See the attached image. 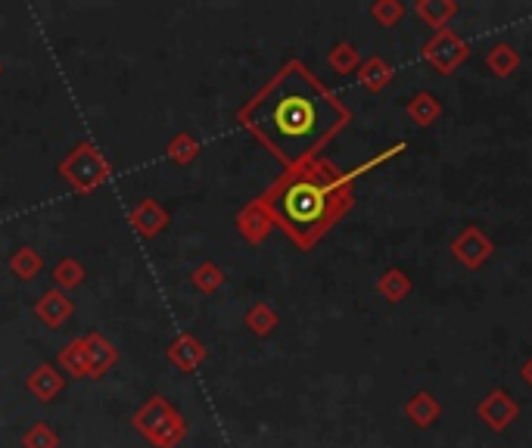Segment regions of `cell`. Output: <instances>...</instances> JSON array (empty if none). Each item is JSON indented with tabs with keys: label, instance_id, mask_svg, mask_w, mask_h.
Returning <instances> with one entry per match:
<instances>
[{
	"label": "cell",
	"instance_id": "17",
	"mask_svg": "<svg viewBox=\"0 0 532 448\" xmlns=\"http://www.w3.org/2000/svg\"><path fill=\"white\" fill-rule=\"evenodd\" d=\"M56 368L75 380H88V346L84 340H72L56 355Z\"/></svg>",
	"mask_w": 532,
	"mask_h": 448
},
{
	"label": "cell",
	"instance_id": "27",
	"mask_svg": "<svg viewBox=\"0 0 532 448\" xmlns=\"http://www.w3.org/2000/svg\"><path fill=\"white\" fill-rule=\"evenodd\" d=\"M190 284L200 290L203 296H215L224 287V271L215 262H200L190 274Z\"/></svg>",
	"mask_w": 532,
	"mask_h": 448
},
{
	"label": "cell",
	"instance_id": "14",
	"mask_svg": "<svg viewBox=\"0 0 532 448\" xmlns=\"http://www.w3.org/2000/svg\"><path fill=\"white\" fill-rule=\"evenodd\" d=\"M392 75H396V69H392L383 56H368V60H361V66H358V72H355V78H358V84L364 91H371V94H380L386 84L392 81Z\"/></svg>",
	"mask_w": 532,
	"mask_h": 448
},
{
	"label": "cell",
	"instance_id": "25",
	"mask_svg": "<svg viewBox=\"0 0 532 448\" xmlns=\"http://www.w3.org/2000/svg\"><path fill=\"white\" fill-rule=\"evenodd\" d=\"M44 268V259L35 246H19L13 256H10V271L19 277V280H35Z\"/></svg>",
	"mask_w": 532,
	"mask_h": 448
},
{
	"label": "cell",
	"instance_id": "26",
	"mask_svg": "<svg viewBox=\"0 0 532 448\" xmlns=\"http://www.w3.org/2000/svg\"><path fill=\"white\" fill-rule=\"evenodd\" d=\"M84 277H88V271H84V265L78 259H72V256H66V259H60L53 265V284H56V290H63V293L81 287Z\"/></svg>",
	"mask_w": 532,
	"mask_h": 448
},
{
	"label": "cell",
	"instance_id": "8",
	"mask_svg": "<svg viewBox=\"0 0 532 448\" xmlns=\"http://www.w3.org/2000/svg\"><path fill=\"white\" fill-rule=\"evenodd\" d=\"M206 343L203 340H196L193 333H181V336H175L172 343H168V349H165V358H168V364H172L175 371H181V374H193V371H200V364L206 361Z\"/></svg>",
	"mask_w": 532,
	"mask_h": 448
},
{
	"label": "cell",
	"instance_id": "23",
	"mask_svg": "<svg viewBox=\"0 0 532 448\" xmlns=\"http://www.w3.org/2000/svg\"><path fill=\"white\" fill-rule=\"evenodd\" d=\"M243 324H246L249 333H256V336H271L280 324V315L274 312V305L256 302V305H249V312L243 315Z\"/></svg>",
	"mask_w": 532,
	"mask_h": 448
},
{
	"label": "cell",
	"instance_id": "30",
	"mask_svg": "<svg viewBox=\"0 0 532 448\" xmlns=\"http://www.w3.org/2000/svg\"><path fill=\"white\" fill-rule=\"evenodd\" d=\"M520 377H523V383H526V386H532V358H526V361H523Z\"/></svg>",
	"mask_w": 532,
	"mask_h": 448
},
{
	"label": "cell",
	"instance_id": "20",
	"mask_svg": "<svg viewBox=\"0 0 532 448\" xmlns=\"http://www.w3.org/2000/svg\"><path fill=\"white\" fill-rule=\"evenodd\" d=\"M414 13L420 16V22L439 32V28H448V19L458 13V4L455 0H417Z\"/></svg>",
	"mask_w": 532,
	"mask_h": 448
},
{
	"label": "cell",
	"instance_id": "18",
	"mask_svg": "<svg viewBox=\"0 0 532 448\" xmlns=\"http://www.w3.org/2000/svg\"><path fill=\"white\" fill-rule=\"evenodd\" d=\"M442 116V103L436 94L430 91H417L411 100H408V119L417 125V128H430L436 125V119Z\"/></svg>",
	"mask_w": 532,
	"mask_h": 448
},
{
	"label": "cell",
	"instance_id": "5",
	"mask_svg": "<svg viewBox=\"0 0 532 448\" xmlns=\"http://www.w3.org/2000/svg\"><path fill=\"white\" fill-rule=\"evenodd\" d=\"M492 252H495V243H492V237L480 228V224H467V228L452 240V256H455V262H461V265L470 268V271L483 268V265L492 259Z\"/></svg>",
	"mask_w": 532,
	"mask_h": 448
},
{
	"label": "cell",
	"instance_id": "28",
	"mask_svg": "<svg viewBox=\"0 0 532 448\" xmlns=\"http://www.w3.org/2000/svg\"><path fill=\"white\" fill-rule=\"evenodd\" d=\"M19 445L22 448H60V433H56L47 420H38V424H32L22 433Z\"/></svg>",
	"mask_w": 532,
	"mask_h": 448
},
{
	"label": "cell",
	"instance_id": "6",
	"mask_svg": "<svg viewBox=\"0 0 532 448\" xmlns=\"http://www.w3.org/2000/svg\"><path fill=\"white\" fill-rule=\"evenodd\" d=\"M476 417H480L492 433H504L520 417V402L511 396L508 389L495 386V389L486 392V399L476 405Z\"/></svg>",
	"mask_w": 532,
	"mask_h": 448
},
{
	"label": "cell",
	"instance_id": "9",
	"mask_svg": "<svg viewBox=\"0 0 532 448\" xmlns=\"http://www.w3.org/2000/svg\"><path fill=\"white\" fill-rule=\"evenodd\" d=\"M81 340H84V346H88V380L106 377L119 364V349L112 346V340H106L100 330L84 333Z\"/></svg>",
	"mask_w": 532,
	"mask_h": 448
},
{
	"label": "cell",
	"instance_id": "1",
	"mask_svg": "<svg viewBox=\"0 0 532 448\" xmlns=\"http://www.w3.org/2000/svg\"><path fill=\"white\" fill-rule=\"evenodd\" d=\"M237 122L284 168L318 159L352 109L302 60H287L240 109Z\"/></svg>",
	"mask_w": 532,
	"mask_h": 448
},
{
	"label": "cell",
	"instance_id": "2",
	"mask_svg": "<svg viewBox=\"0 0 532 448\" xmlns=\"http://www.w3.org/2000/svg\"><path fill=\"white\" fill-rule=\"evenodd\" d=\"M402 150L405 144H396L392 150H383L380 156L355 165L352 172H343L324 156L308 159L284 168V175L259 196L274 218V228L284 231L296 249L312 252L352 212L355 181L368 175L371 168L389 162L392 156H399Z\"/></svg>",
	"mask_w": 532,
	"mask_h": 448
},
{
	"label": "cell",
	"instance_id": "3",
	"mask_svg": "<svg viewBox=\"0 0 532 448\" xmlns=\"http://www.w3.org/2000/svg\"><path fill=\"white\" fill-rule=\"evenodd\" d=\"M56 175H60L75 193L91 196L112 178V162L103 156V150L91 140L75 144L60 162H56Z\"/></svg>",
	"mask_w": 532,
	"mask_h": 448
},
{
	"label": "cell",
	"instance_id": "13",
	"mask_svg": "<svg viewBox=\"0 0 532 448\" xmlns=\"http://www.w3.org/2000/svg\"><path fill=\"white\" fill-rule=\"evenodd\" d=\"M172 411H175V405L156 392V396H150L144 405H140V408L131 414V427L147 439V436H150V433H153V430L162 424V420H165L168 414H172Z\"/></svg>",
	"mask_w": 532,
	"mask_h": 448
},
{
	"label": "cell",
	"instance_id": "29",
	"mask_svg": "<svg viewBox=\"0 0 532 448\" xmlns=\"http://www.w3.org/2000/svg\"><path fill=\"white\" fill-rule=\"evenodd\" d=\"M371 16H374L377 25L392 28V25H399V22H402V16H405V4H402V0H374V4H371Z\"/></svg>",
	"mask_w": 532,
	"mask_h": 448
},
{
	"label": "cell",
	"instance_id": "7",
	"mask_svg": "<svg viewBox=\"0 0 532 448\" xmlns=\"http://www.w3.org/2000/svg\"><path fill=\"white\" fill-rule=\"evenodd\" d=\"M234 224H237L240 237H243L246 243H252V246L265 243V240L271 237V231H274V218H271L268 206L262 203V196L249 200V203L237 212Z\"/></svg>",
	"mask_w": 532,
	"mask_h": 448
},
{
	"label": "cell",
	"instance_id": "4",
	"mask_svg": "<svg viewBox=\"0 0 532 448\" xmlns=\"http://www.w3.org/2000/svg\"><path fill=\"white\" fill-rule=\"evenodd\" d=\"M420 56H424L427 66L436 69L439 75H455L461 63H467L470 44L455 32V28H439V32L420 47Z\"/></svg>",
	"mask_w": 532,
	"mask_h": 448
},
{
	"label": "cell",
	"instance_id": "21",
	"mask_svg": "<svg viewBox=\"0 0 532 448\" xmlns=\"http://www.w3.org/2000/svg\"><path fill=\"white\" fill-rule=\"evenodd\" d=\"M520 63H523V56H520V50L511 47V44H495V47L486 53V69H489L495 78H511V75L520 69Z\"/></svg>",
	"mask_w": 532,
	"mask_h": 448
},
{
	"label": "cell",
	"instance_id": "24",
	"mask_svg": "<svg viewBox=\"0 0 532 448\" xmlns=\"http://www.w3.org/2000/svg\"><path fill=\"white\" fill-rule=\"evenodd\" d=\"M327 63H330V69H333L336 75H355L358 66H361V53H358V47L349 44V41H336V44L330 47V53H327Z\"/></svg>",
	"mask_w": 532,
	"mask_h": 448
},
{
	"label": "cell",
	"instance_id": "22",
	"mask_svg": "<svg viewBox=\"0 0 532 448\" xmlns=\"http://www.w3.org/2000/svg\"><path fill=\"white\" fill-rule=\"evenodd\" d=\"M200 140H196L190 131H178L172 140L165 144V156H168V162H175V165H181V168H187V165H193L196 159H200Z\"/></svg>",
	"mask_w": 532,
	"mask_h": 448
},
{
	"label": "cell",
	"instance_id": "16",
	"mask_svg": "<svg viewBox=\"0 0 532 448\" xmlns=\"http://www.w3.org/2000/svg\"><path fill=\"white\" fill-rule=\"evenodd\" d=\"M187 417L181 414V411H172L168 414L162 424L147 436V442L153 445V448H178L184 439H187Z\"/></svg>",
	"mask_w": 532,
	"mask_h": 448
},
{
	"label": "cell",
	"instance_id": "11",
	"mask_svg": "<svg viewBox=\"0 0 532 448\" xmlns=\"http://www.w3.org/2000/svg\"><path fill=\"white\" fill-rule=\"evenodd\" d=\"M128 224L134 228L137 237L153 240L168 228V212L159 200H140L131 212H128Z\"/></svg>",
	"mask_w": 532,
	"mask_h": 448
},
{
	"label": "cell",
	"instance_id": "31",
	"mask_svg": "<svg viewBox=\"0 0 532 448\" xmlns=\"http://www.w3.org/2000/svg\"><path fill=\"white\" fill-rule=\"evenodd\" d=\"M0 75H4V66H0Z\"/></svg>",
	"mask_w": 532,
	"mask_h": 448
},
{
	"label": "cell",
	"instance_id": "10",
	"mask_svg": "<svg viewBox=\"0 0 532 448\" xmlns=\"http://www.w3.org/2000/svg\"><path fill=\"white\" fill-rule=\"evenodd\" d=\"M72 312H75V302L69 299V293H63V290H44L38 299H35V318L44 324V327H50V330H60L69 318H72Z\"/></svg>",
	"mask_w": 532,
	"mask_h": 448
},
{
	"label": "cell",
	"instance_id": "19",
	"mask_svg": "<svg viewBox=\"0 0 532 448\" xmlns=\"http://www.w3.org/2000/svg\"><path fill=\"white\" fill-rule=\"evenodd\" d=\"M411 290H414V284H411V277L402 268H386L377 277V293L386 302H405L411 296Z\"/></svg>",
	"mask_w": 532,
	"mask_h": 448
},
{
	"label": "cell",
	"instance_id": "15",
	"mask_svg": "<svg viewBox=\"0 0 532 448\" xmlns=\"http://www.w3.org/2000/svg\"><path fill=\"white\" fill-rule=\"evenodd\" d=\"M439 414H442V408H439V402H436V396H433L430 389L414 392V396L408 399V405H405V417L411 420L414 427H420V430L433 427L436 420H439Z\"/></svg>",
	"mask_w": 532,
	"mask_h": 448
},
{
	"label": "cell",
	"instance_id": "12",
	"mask_svg": "<svg viewBox=\"0 0 532 448\" xmlns=\"http://www.w3.org/2000/svg\"><path fill=\"white\" fill-rule=\"evenodd\" d=\"M25 389L32 392L38 402L47 405V402H53V399L66 389V374L56 368V364L44 361V364H38V368L25 377Z\"/></svg>",
	"mask_w": 532,
	"mask_h": 448
}]
</instances>
